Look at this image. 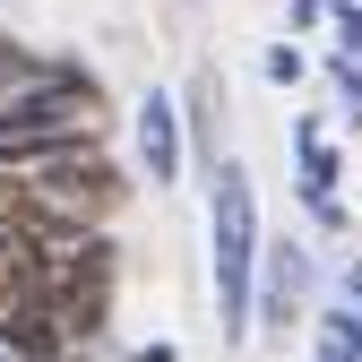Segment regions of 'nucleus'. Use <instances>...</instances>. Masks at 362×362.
<instances>
[{
	"instance_id": "1",
	"label": "nucleus",
	"mask_w": 362,
	"mask_h": 362,
	"mask_svg": "<svg viewBox=\"0 0 362 362\" xmlns=\"http://www.w3.org/2000/svg\"><path fill=\"white\" fill-rule=\"evenodd\" d=\"M121 216V164L95 147H52L26 164H0V233L18 242H69V233H104Z\"/></svg>"
},
{
	"instance_id": "2",
	"label": "nucleus",
	"mask_w": 362,
	"mask_h": 362,
	"mask_svg": "<svg viewBox=\"0 0 362 362\" xmlns=\"http://www.w3.org/2000/svg\"><path fill=\"white\" fill-rule=\"evenodd\" d=\"M259 199H250V173L233 156L207 164V250H216V320L224 345L250 337V276H259Z\"/></svg>"
},
{
	"instance_id": "3",
	"label": "nucleus",
	"mask_w": 362,
	"mask_h": 362,
	"mask_svg": "<svg viewBox=\"0 0 362 362\" xmlns=\"http://www.w3.org/2000/svg\"><path fill=\"white\" fill-rule=\"evenodd\" d=\"M121 250L104 242V233H69V242H35V302L52 310V328L69 337V345H95L104 337V320H112V285H121V267H112Z\"/></svg>"
},
{
	"instance_id": "4",
	"label": "nucleus",
	"mask_w": 362,
	"mask_h": 362,
	"mask_svg": "<svg viewBox=\"0 0 362 362\" xmlns=\"http://www.w3.org/2000/svg\"><path fill=\"white\" fill-rule=\"evenodd\" d=\"M104 121H112V104L95 95V78L52 69L43 86L0 104V164H26V156H52V147H95Z\"/></svg>"
},
{
	"instance_id": "5",
	"label": "nucleus",
	"mask_w": 362,
	"mask_h": 362,
	"mask_svg": "<svg viewBox=\"0 0 362 362\" xmlns=\"http://www.w3.org/2000/svg\"><path fill=\"white\" fill-rule=\"evenodd\" d=\"M302 276H310V259H302V242H259V276H250V328L259 337H285L293 320H302Z\"/></svg>"
},
{
	"instance_id": "6",
	"label": "nucleus",
	"mask_w": 362,
	"mask_h": 362,
	"mask_svg": "<svg viewBox=\"0 0 362 362\" xmlns=\"http://www.w3.org/2000/svg\"><path fill=\"white\" fill-rule=\"evenodd\" d=\"M293 173H302V207H310V216H320L328 233H337V224H345V199H337L345 156H337V139H328L320 121H293Z\"/></svg>"
},
{
	"instance_id": "7",
	"label": "nucleus",
	"mask_w": 362,
	"mask_h": 362,
	"mask_svg": "<svg viewBox=\"0 0 362 362\" xmlns=\"http://www.w3.org/2000/svg\"><path fill=\"white\" fill-rule=\"evenodd\" d=\"M129 129H139V173L156 181V190H173V181H181V104L164 95V86H147Z\"/></svg>"
},
{
	"instance_id": "8",
	"label": "nucleus",
	"mask_w": 362,
	"mask_h": 362,
	"mask_svg": "<svg viewBox=\"0 0 362 362\" xmlns=\"http://www.w3.org/2000/svg\"><path fill=\"white\" fill-rule=\"evenodd\" d=\"M190 147L216 164L224 156V104H216V78H190Z\"/></svg>"
},
{
	"instance_id": "9",
	"label": "nucleus",
	"mask_w": 362,
	"mask_h": 362,
	"mask_svg": "<svg viewBox=\"0 0 362 362\" xmlns=\"http://www.w3.org/2000/svg\"><path fill=\"white\" fill-rule=\"evenodd\" d=\"M310 362H362V320H354V310H320V345H310Z\"/></svg>"
},
{
	"instance_id": "10",
	"label": "nucleus",
	"mask_w": 362,
	"mask_h": 362,
	"mask_svg": "<svg viewBox=\"0 0 362 362\" xmlns=\"http://www.w3.org/2000/svg\"><path fill=\"white\" fill-rule=\"evenodd\" d=\"M35 285V242H18V233H0V310H9L18 293Z\"/></svg>"
},
{
	"instance_id": "11",
	"label": "nucleus",
	"mask_w": 362,
	"mask_h": 362,
	"mask_svg": "<svg viewBox=\"0 0 362 362\" xmlns=\"http://www.w3.org/2000/svg\"><path fill=\"white\" fill-rule=\"evenodd\" d=\"M328 86H337V104H345V121H362V61H328Z\"/></svg>"
},
{
	"instance_id": "12",
	"label": "nucleus",
	"mask_w": 362,
	"mask_h": 362,
	"mask_svg": "<svg viewBox=\"0 0 362 362\" xmlns=\"http://www.w3.org/2000/svg\"><path fill=\"white\" fill-rule=\"evenodd\" d=\"M267 78H276V86H302L310 78V61H302V43H267V61H259Z\"/></svg>"
},
{
	"instance_id": "13",
	"label": "nucleus",
	"mask_w": 362,
	"mask_h": 362,
	"mask_svg": "<svg viewBox=\"0 0 362 362\" xmlns=\"http://www.w3.org/2000/svg\"><path fill=\"white\" fill-rule=\"evenodd\" d=\"M337 26H345V43H354V52H345V61H362V9H345Z\"/></svg>"
},
{
	"instance_id": "14",
	"label": "nucleus",
	"mask_w": 362,
	"mask_h": 362,
	"mask_svg": "<svg viewBox=\"0 0 362 362\" xmlns=\"http://www.w3.org/2000/svg\"><path fill=\"white\" fill-rule=\"evenodd\" d=\"M129 362H173V345H139V354H129Z\"/></svg>"
},
{
	"instance_id": "15",
	"label": "nucleus",
	"mask_w": 362,
	"mask_h": 362,
	"mask_svg": "<svg viewBox=\"0 0 362 362\" xmlns=\"http://www.w3.org/2000/svg\"><path fill=\"white\" fill-rule=\"evenodd\" d=\"M0 362H18V354H0Z\"/></svg>"
}]
</instances>
